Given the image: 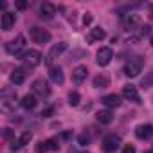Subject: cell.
Here are the masks:
<instances>
[{"label": "cell", "mask_w": 153, "mask_h": 153, "mask_svg": "<svg viewBox=\"0 0 153 153\" xmlns=\"http://www.w3.org/2000/svg\"><path fill=\"white\" fill-rule=\"evenodd\" d=\"M24 63L25 68H34L42 63V52L36 51V49H29V51H24L20 56H18Z\"/></svg>", "instance_id": "1"}, {"label": "cell", "mask_w": 153, "mask_h": 153, "mask_svg": "<svg viewBox=\"0 0 153 153\" xmlns=\"http://www.w3.org/2000/svg\"><path fill=\"white\" fill-rule=\"evenodd\" d=\"M142 67H144V58H142V56H133V58H130V59L126 61V65H124V74L128 76V78H135V76L140 74Z\"/></svg>", "instance_id": "2"}, {"label": "cell", "mask_w": 153, "mask_h": 153, "mask_svg": "<svg viewBox=\"0 0 153 153\" xmlns=\"http://www.w3.org/2000/svg\"><path fill=\"white\" fill-rule=\"evenodd\" d=\"M0 106H2L4 112H9L15 108V103H16V92L11 90V88H2V94H0Z\"/></svg>", "instance_id": "3"}, {"label": "cell", "mask_w": 153, "mask_h": 153, "mask_svg": "<svg viewBox=\"0 0 153 153\" xmlns=\"http://www.w3.org/2000/svg\"><path fill=\"white\" fill-rule=\"evenodd\" d=\"M67 42H59V43H56V45H52L51 47V51H49V54H47V59H45V63L47 65H51L52 67V63L56 61V58H59L65 51H67Z\"/></svg>", "instance_id": "4"}, {"label": "cell", "mask_w": 153, "mask_h": 153, "mask_svg": "<svg viewBox=\"0 0 153 153\" xmlns=\"http://www.w3.org/2000/svg\"><path fill=\"white\" fill-rule=\"evenodd\" d=\"M29 36H31V40L36 42V43H47V42L51 40V33H49L47 29H42V27H31Z\"/></svg>", "instance_id": "5"}, {"label": "cell", "mask_w": 153, "mask_h": 153, "mask_svg": "<svg viewBox=\"0 0 153 153\" xmlns=\"http://www.w3.org/2000/svg\"><path fill=\"white\" fill-rule=\"evenodd\" d=\"M33 94L38 97H49L51 94V87L45 79H34L33 81Z\"/></svg>", "instance_id": "6"}, {"label": "cell", "mask_w": 153, "mask_h": 153, "mask_svg": "<svg viewBox=\"0 0 153 153\" xmlns=\"http://www.w3.org/2000/svg\"><path fill=\"white\" fill-rule=\"evenodd\" d=\"M119 144H121V137H119V135H115V133L106 135V137L103 139V149H105L106 153L115 151V149L119 148Z\"/></svg>", "instance_id": "7"}, {"label": "cell", "mask_w": 153, "mask_h": 153, "mask_svg": "<svg viewBox=\"0 0 153 153\" xmlns=\"http://www.w3.org/2000/svg\"><path fill=\"white\" fill-rule=\"evenodd\" d=\"M59 148L58 139H47V140H40L36 144V151L38 153H47V151H56Z\"/></svg>", "instance_id": "8"}, {"label": "cell", "mask_w": 153, "mask_h": 153, "mask_svg": "<svg viewBox=\"0 0 153 153\" xmlns=\"http://www.w3.org/2000/svg\"><path fill=\"white\" fill-rule=\"evenodd\" d=\"M112 58H114V51H112L110 47H101V49L97 51V65L106 67V65L112 61Z\"/></svg>", "instance_id": "9"}, {"label": "cell", "mask_w": 153, "mask_h": 153, "mask_svg": "<svg viewBox=\"0 0 153 153\" xmlns=\"http://www.w3.org/2000/svg\"><path fill=\"white\" fill-rule=\"evenodd\" d=\"M24 45H25V38L20 34V36H16L15 40H11V42L6 45V51H7L9 54H18L20 49H24ZM18 56H20V54H18Z\"/></svg>", "instance_id": "10"}, {"label": "cell", "mask_w": 153, "mask_h": 153, "mask_svg": "<svg viewBox=\"0 0 153 153\" xmlns=\"http://www.w3.org/2000/svg\"><path fill=\"white\" fill-rule=\"evenodd\" d=\"M135 135L140 140H148L153 137V124H139L135 128Z\"/></svg>", "instance_id": "11"}, {"label": "cell", "mask_w": 153, "mask_h": 153, "mask_svg": "<svg viewBox=\"0 0 153 153\" xmlns=\"http://www.w3.org/2000/svg\"><path fill=\"white\" fill-rule=\"evenodd\" d=\"M139 24H140L139 15H124V18H123V29L124 31H133Z\"/></svg>", "instance_id": "12"}, {"label": "cell", "mask_w": 153, "mask_h": 153, "mask_svg": "<svg viewBox=\"0 0 153 153\" xmlns=\"http://www.w3.org/2000/svg\"><path fill=\"white\" fill-rule=\"evenodd\" d=\"M123 97L128 99V101H133V103H140V97H139V92L133 85H126L123 88Z\"/></svg>", "instance_id": "13"}, {"label": "cell", "mask_w": 153, "mask_h": 153, "mask_svg": "<svg viewBox=\"0 0 153 153\" xmlns=\"http://www.w3.org/2000/svg\"><path fill=\"white\" fill-rule=\"evenodd\" d=\"M87 74H88V68H87L85 65H79V67H76V68L72 70V79H74L76 83H81V81L87 79Z\"/></svg>", "instance_id": "14"}, {"label": "cell", "mask_w": 153, "mask_h": 153, "mask_svg": "<svg viewBox=\"0 0 153 153\" xmlns=\"http://www.w3.org/2000/svg\"><path fill=\"white\" fill-rule=\"evenodd\" d=\"M49 76H51V79H52L56 85H63V81H65L63 70H61L59 67H51V72H49Z\"/></svg>", "instance_id": "15"}, {"label": "cell", "mask_w": 153, "mask_h": 153, "mask_svg": "<svg viewBox=\"0 0 153 153\" xmlns=\"http://www.w3.org/2000/svg\"><path fill=\"white\" fill-rule=\"evenodd\" d=\"M9 79H11L13 85H22L25 81V70L24 68H15L13 74L9 76Z\"/></svg>", "instance_id": "16"}, {"label": "cell", "mask_w": 153, "mask_h": 153, "mask_svg": "<svg viewBox=\"0 0 153 153\" xmlns=\"http://www.w3.org/2000/svg\"><path fill=\"white\" fill-rule=\"evenodd\" d=\"M103 103H105L108 108H117V106H121V96H117V94H108V96L103 97Z\"/></svg>", "instance_id": "17"}, {"label": "cell", "mask_w": 153, "mask_h": 153, "mask_svg": "<svg viewBox=\"0 0 153 153\" xmlns=\"http://www.w3.org/2000/svg\"><path fill=\"white\" fill-rule=\"evenodd\" d=\"M108 85H110V78L106 74H97L94 78V87L96 88H106Z\"/></svg>", "instance_id": "18"}, {"label": "cell", "mask_w": 153, "mask_h": 153, "mask_svg": "<svg viewBox=\"0 0 153 153\" xmlns=\"http://www.w3.org/2000/svg\"><path fill=\"white\" fill-rule=\"evenodd\" d=\"M56 15V6L54 4H43L42 7H40V16H43V18H52Z\"/></svg>", "instance_id": "19"}, {"label": "cell", "mask_w": 153, "mask_h": 153, "mask_svg": "<svg viewBox=\"0 0 153 153\" xmlns=\"http://www.w3.org/2000/svg\"><path fill=\"white\" fill-rule=\"evenodd\" d=\"M36 97H34V94H25L24 97H22V106L25 108V110H33L34 106H36Z\"/></svg>", "instance_id": "20"}, {"label": "cell", "mask_w": 153, "mask_h": 153, "mask_svg": "<svg viewBox=\"0 0 153 153\" xmlns=\"http://www.w3.org/2000/svg\"><path fill=\"white\" fill-rule=\"evenodd\" d=\"M96 119H97L101 124H110V123L114 121V115H112V112H110V110H101V112H97Z\"/></svg>", "instance_id": "21"}, {"label": "cell", "mask_w": 153, "mask_h": 153, "mask_svg": "<svg viewBox=\"0 0 153 153\" xmlns=\"http://www.w3.org/2000/svg\"><path fill=\"white\" fill-rule=\"evenodd\" d=\"M13 25H15V15L13 13H4L2 15V29L9 31Z\"/></svg>", "instance_id": "22"}, {"label": "cell", "mask_w": 153, "mask_h": 153, "mask_svg": "<svg viewBox=\"0 0 153 153\" xmlns=\"http://www.w3.org/2000/svg\"><path fill=\"white\" fill-rule=\"evenodd\" d=\"M106 33L101 29V27H94L90 29V34H88V42H96V40H105Z\"/></svg>", "instance_id": "23"}, {"label": "cell", "mask_w": 153, "mask_h": 153, "mask_svg": "<svg viewBox=\"0 0 153 153\" xmlns=\"http://www.w3.org/2000/svg\"><path fill=\"white\" fill-rule=\"evenodd\" d=\"M79 99H81L79 92L72 90V92L68 94V105H70V106H78V105H79Z\"/></svg>", "instance_id": "24"}, {"label": "cell", "mask_w": 153, "mask_h": 153, "mask_svg": "<svg viewBox=\"0 0 153 153\" xmlns=\"http://www.w3.org/2000/svg\"><path fill=\"white\" fill-rule=\"evenodd\" d=\"M31 139H33V133H31V131H24V133L20 135V139H18V146H25V144H29Z\"/></svg>", "instance_id": "25"}, {"label": "cell", "mask_w": 153, "mask_h": 153, "mask_svg": "<svg viewBox=\"0 0 153 153\" xmlns=\"http://www.w3.org/2000/svg\"><path fill=\"white\" fill-rule=\"evenodd\" d=\"M142 87H144V88L153 87V70H151V72H148L144 78H142Z\"/></svg>", "instance_id": "26"}, {"label": "cell", "mask_w": 153, "mask_h": 153, "mask_svg": "<svg viewBox=\"0 0 153 153\" xmlns=\"http://www.w3.org/2000/svg\"><path fill=\"white\" fill-rule=\"evenodd\" d=\"M78 140H79V144H88V142H90V137H88L87 133H83V135H79Z\"/></svg>", "instance_id": "27"}, {"label": "cell", "mask_w": 153, "mask_h": 153, "mask_svg": "<svg viewBox=\"0 0 153 153\" xmlns=\"http://www.w3.org/2000/svg\"><path fill=\"white\" fill-rule=\"evenodd\" d=\"M52 114H54V108H52V106H49V108H45V110L42 112V115H43V117H51Z\"/></svg>", "instance_id": "28"}, {"label": "cell", "mask_w": 153, "mask_h": 153, "mask_svg": "<svg viewBox=\"0 0 153 153\" xmlns=\"http://www.w3.org/2000/svg\"><path fill=\"white\" fill-rule=\"evenodd\" d=\"M27 6H29V2H16V9H20V11H24Z\"/></svg>", "instance_id": "29"}, {"label": "cell", "mask_w": 153, "mask_h": 153, "mask_svg": "<svg viewBox=\"0 0 153 153\" xmlns=\"http://www.w3.org/2000/svg\"><path fill=\"white\" fill-rule=\"evenodd\" d=\"M4 139H9V140L13 139V131H11L9 128H6V130H4Z\"/></svg>", "instance_id": "30"}, {"label": "cell", "mask_w": 153, "mask_h": 153, "mask_svg": "<svg viewBox=\"0 0 153 153\" xmlns=\"http://www.w3.org/2000/svg\"><path fill=\"white\" fill-rule=\"evenodd\" d=\"M123 153H135V148L128 144V146H124V148H123Z\"/></svg>", "instance_id": "31"}, {"label": "cell", "mask_w": 153, "mask_h": 153, "mask_svg": "<svg viewBox=\"0 0 153 153\" xmlns=\"http://www.w3.org/2000/svg\"><path fill=\"white\" fill-rule=\"evenodd\" d=\"M90 22H92V16H90V15H87V16L83 18V24L87 25V24H90Z\"/></svg>", "instance_id": "32"}, {"label": "cell", "mask_w": 153, "mask_h": 153, "mask_svg": "<svg viewBox=\"0 0 153 153\" xmlns=\"http://www.w3.org/2000/svg\"><path fill=\"white\" fill-rule=\"evenodd\" d=\"M149 29H151V27H149V25H144V27H142V31H140V33H142V34H149Z\"/></svg>", "instance_id": "33"}, {"label": "cell", "mask_w": 153, "mask_h": 153, "mask_svg": "<svg viewBox=\"0 0 153 153\" xmlns=\"http://www.w3.org/2000/svg\"><path fill=\"white\" fill-rule=\"evenodd\" d=\"M149 18H151V20H153V6H151V7H149Z\"/></svg>", "instance_id": "34"}, {"label": "cell", "mask_w": 153, "mask_h": 153, "mask_svg": "<svg viewBox=\"0 0 153 153\" xmlns=\"http://www.w3.org/2000/svg\"><path fill=\"white\" fill-rule=\"evenodd\" d=\"M151 47H153V36H151Z\"/></svg>", "instance_id": "35"}, {"label": "cell", "mask_w": 153, "mask_h": 153, "mask_svg": "<svg viewBox=\"0 0 153 153\" xmlns=\"http://www.w3.org/2000/svg\"><path fill=\"white\" fill-rule=\"evenodd\" d=\"M144 153H153V151H144Z\"/></svg>", "instance_id": "36"}, {"label": "cell", "mask_w": 153, "mask_h": 153, "mask_svg": "<svg viewBox=\"0 0 153 153\" xmlns=\"http://www.w3.org/2000/svg\"><path fill=\"white\" fill-rule=\"evenodd\" d=\"M81 153H88V151H81Z\"/></svg>", "instance_id": "37"}, {"label": "cell", "mask_w": 153, "mask_h": 153, "mask_svg": "<svg viewBox=\"0 0 153 153\" xmlns=\"http://www.w3.org/2000/svg\"><path fill=\"white\" fill-rule=\"evenodd\" d=\"M151 151H153V149H151Z\"/></svg>", "instance_id": "38"}]
</instances>
